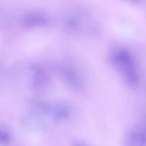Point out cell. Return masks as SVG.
I'll use <instances>...</instances> for the list:
<instances>
[{
    "label": "cell",
    "mask_w": 146,
    "mask_h": 146,
    "mask_svg": "<svg viewBox=\"0 0 146 146\" xmlns=\"http://www.w3.org/2000/svg\"><path fill=\"white\" fill-rule=\"evenodd\" d=\"M63 24L69 31L76 33H95L98 31L95 19L88 13L81 10H72L63 17Z\"/></svg>",
    "instance_id": "6da1fadb"
},
{
    "label": "cell",
    "mask_w": 146,
    "mask_h": 146,
    "mask_svg": "<svg viewBox=\"0 0 146 146\" xmlns=\"http://www.w3.org/2000/svg\"><path fill=\"white\" fill-rule=\"evenodd\" d=\"M32 105V115L51 120H60L67 118L71 110L68 104L63 102H36Z\"/></svg>",
    "instance_id": "7a4b0ae2"
},
{
    "label": "cell",
    "mask_w": 146,
    "mask_h": 146,
    "mask_svg": "<svg viewBox=\"0 0 146 146\" xmlns=\"http://www.w3.org/2000/svg\"><path fill=\"white\" fill-rule=\"evenodd\" d=\"M110 58L112 64L129 83L133 84L136 82L134 63L128 52L123 48H116L111 52Z\"/></svg>",
    "instance_id": "3957f363"
},
{
    "label": "cell",
    "mask_w": 146,
    "mask_h": 146,
    "mask_svg": "<svg viewBox=\"0 0 146 146\" xmlns=\"http://www.w3.org/2000/svg\"><path fill=\"white\" fill-rule=\"evenodd\" d=\"M48 22L47 16L39 11H29L20 17V23L25 27H36L43 26Z\"/></svg>",
    "instance_id": "277c9868"
},
{
    "label": "cell",
    "mask_w": 146,
    "mask_h": 146,
    "mask_svg": "<svg viewBox=\"0 0 146 146\" xmlns=\"http://www.w3.org/2000/svg\"><path fill=\"white\" fill-rule=\"evenodd\" d=\"M126 146H146V127L141 125L132 128L125 138Z\"/></svg>",
    "instance_id": "5b68a950"
},
{
    "label": "cell",
    "mask_w": 146,
    "mask_h": 146,
    "mask_svg": "<svg viewBox=\"0 0 146 146\" xmlns=\"http://www.w3.org/2000/svg\"><path fill=\"white\" fill-rule=\"evenodd\" d=\"M59 73L68 84L74 88H80L82 86L81 78L76 71L68 66H62L58 68Z\"/></svg>",
    "instance_id": "8992f818"
},
{
    "label": "cell",
    "mask_w": 146,
    "mask_h": 146,
    "mask_svg": "<svg viewBox=\"0 0 146 146\" xmlns=\"http://www.w3.org/2000/svg\"><path fill=\"white\" fill-rule=\"evenodd\" d=\"M10 139V135L6 128H1V140L2 143H7Z\"/></svg>",
    "instance_id": "52a82bcc"
},
{
    "label": "cell",
    "mask_w": 146,
    "mask_h": 146,
    "mask_svg": "<svg viewBox=\"0 0 146 146\" xmlns=\"http://www.w3.org/2000/svg\"><path fill=\"white\" fill-rule=\"evenodd\" d=\"M72 146H91V145H90L89 144L83 141H79V140H75L72 143Z\"/></svg>",
    "instance_id": "ba28073f"
}]
</instances>
